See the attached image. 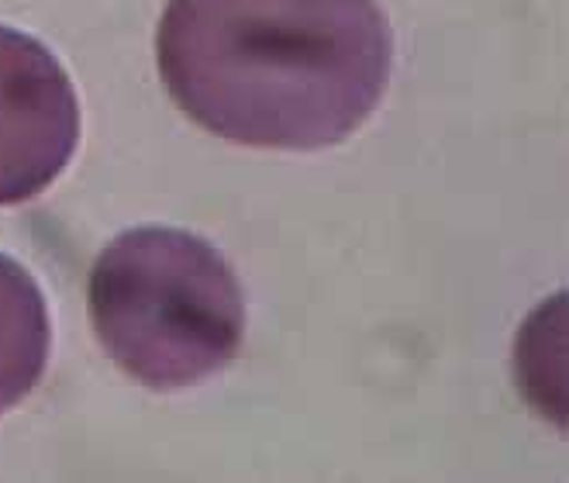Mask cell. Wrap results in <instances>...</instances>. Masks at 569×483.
<instances>
[{
    "instance_id": "3957f363",
    "label": "cell",
    "mask_w": 569,
    "mask_h": 483,
    "mask_svg": "<svg viewBox=\"0 0 569 483\" xmlns=\"http://www.w3.org/2000/svg\"><path fill=\"white\" fill-rule=\"evenodd\" d=\"M80 146V103L62 62L0 24V207L46 194Z\"/></svg>"
},
{
    "instance_id": "7a4b0ae2",
    "label": "cell",
    "mask_w": 569,
    "mask_h": 483,
    "mask_svg": "<svg viewBox=\"0 0 569 483\" xmlns=\"http://www.w3.org/2000/svg\"><path fill=\"white\" fill-rule=\"evenodd\" d=\"M104 353L170 394L221 373L246 338V297L228 259L193 231L142 225L100 249L87 284Z\"/></svg>"
},
{
    "instance_id": "6da1fadb",
    "label": "cell",
    "mask_w": 569,
    "mask_h": 483,
    "mask_svg": "<svg viewBox=\"0 0 569 483\" xmlns=\"http://www.w3.org/2000/svg\"><path fill=\"white\" fill-rule=\"evenodd\" d=\"M156 56L173 103L204 131L318 152L380 108L393 34L377 0H170Z\"/></svg>"
},
{
    "instance_id": "277c9868",
    "label": "cell",
    "mask_w": 569,
    "mask_h": 483,
    "mask_svg": "<svg viewBox=\"0 0 569 483\" xmlns=\"http://www.w3.org/2000/svg\"><path fill=\"white\" fill-rule=\"evenodd\" d=\"M52 349L46 294L18 259L0 253V414L39 387Z\"/></svg>"
}]
</instances>
